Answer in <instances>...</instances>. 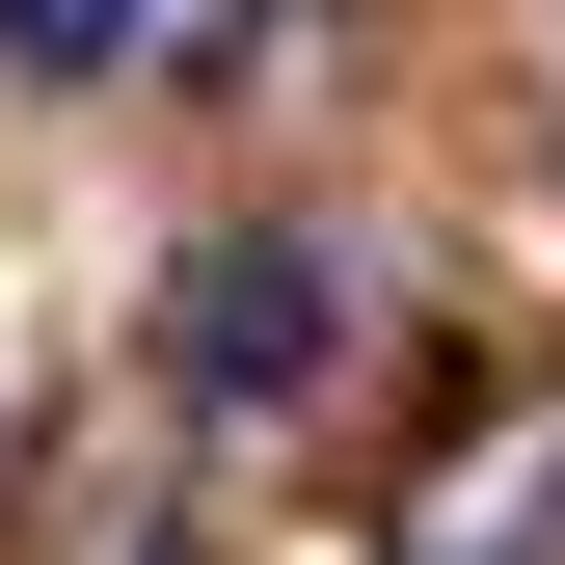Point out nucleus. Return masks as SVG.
I'll use <instances>...</instances> for the list:
<instances>
[{
    "mask_svg": "<svg viewBox=\"0 0 565 565\" xmlns=\"http://www.w3.org/2000/svg\"><path fill=\"white\" fill-rule=\"evenodd\" d=\"M135 28H162V0H0V82H108Z\"/></svg>",
    "mask_w": 565,
    "mask_h": 565,
    "instance_id": "obj_2",
    "label": "nucleus"
},
{
    "mask_svg": "<svg viewBox=\"0 0 565 565\" xmlns=\"http://www.w3.org/2000/svg\"><path fill=\"white\" fill-rule=\"evenodd\" d=\"M323 350H350V269H323V243H216V269L162 297V377H189V404H323Z\"/></svg>",
    "mask_w": 565,
    "mask_h": 565,
    "instance_id": "obj_1",
    "label": "nucleus"
}]
</instances>
